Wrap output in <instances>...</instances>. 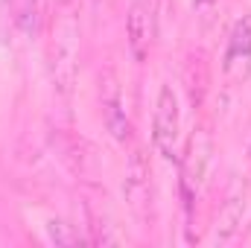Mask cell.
<instances>
[{"mask_svg":"<svg viewBox=\"0 0 251 248\" xmlns=\"http://www.w3.org/2000/svg\"><path fill=\"white\" fill-rule=\"evenodd\" d=\"M50 70H53L56 91L62 97H70L76 85V70H79V18L70 0L59 6L53 44H50Z\"/></svg>","mask_w":251,"mask_h":248,"instance_id":"6da1fadb","label":"cell"},{"mask_svg":"<svg viewBox=\"0 0 251 248\" xmlns=\"http://www.w3.org/2000/svg\"><path fill=\"white\" fill-rule=\"evenodd\" d=\"M178 131H181V111H178V97L170 85L158 91L155 99V120H152V143L164 161H176V146H178Z\"/></svg>","mask_w":251,"mask_h":248,"instance_id":"7a4b0ae2","label":"cell"},{"mask_svg":"<svg viewBox=\"0 0 251 248\" xmlns=\"http://www.w3.org/2000/svg\"><path fill=\"white\" fill-rule=\"evenodd\" d=\"M100 99H102V117H105V128L111 131V137L117 143H126L131 137V120L126 111V99L120 91V82L114 76V70H105L100 76Z\"/></svg>","mask_w":251,"mask_h":248,"instance_id":"3957f363","label":"cell"},{"mask_svg":"<svg viewBox=\"0 0 251 248\" xmlns=\"http://www.w3.org/2000/svg\"><path fill=\"white\" fill-rule=\"evenodd\" d=\"M225 73L228 76H246L251 67V18H240L231 29L228 38V50H225Z\"/></svg>","mask_w":251,"mask_h":248,"instance_id":"277c9868","label":"cell"},{"mask_svg":"<svg viewBox=\"0 0 251 248\" xmlns=\"http://www.w3.org/2000/svg\"><path fill=\"white\" fill-rule=\"evenodd\" d=\"M123 196L137 216L146 213V204H149V164H146L143 152H134L131 161H128V170H126L123 178Z\"/></svg>","mask_w":251,"mask_h":248,"instance_id":"5b68a950","label":"cell"},{"mask_svg":"<svg viewBox=\"0 0 251 248\" xmlns=\"http://www.w3.org/2000/svg\"><path fill=\"white\" fill-rule=\"evenodd\" d=\"M126 32H128V47L131 56L140 62L149 50L152 41V0H134L126 18Z\"/></svg>","mask_w":251,"mask_h":248,"instance_id":"8992f818","label":"cell"},{"mask_svg":"<svg viewBox=\"0 0 251 248\" xmlns=\"http://www.w3.org/2000/svg\"><path fill=\"white\" fill-rule=\"evenodd\" d=\"M243 216H246V196L237 193V196H231L225 201V207L219 213V222H216V231H213V243L216 246H228L237 237V231L243 225Z\"/></svg>","mask_w":251,"mask_h":248,"instance_id":"52a82bcc","label":"cell"},{"mask_svg":"<svg viewBox=\"0 0 251 248\" xmlns=\"http://www.w3.org/2000/svg\"><path fill=\"white\" fill-rule=\"evenodd\" d=\"M210 158V137L204 131H199L193 140H190V152H187V170H184V178L190 184H199L201 175H204V164Z\"/></svg>","mask_w":251,"mask_h":248,"instance_id":"ba28073f","label":"cell"},{"mask_svg":"<svg viewBox=\"0 0 251 248\" xmlns=\"http://www.w3.org/2000/svg\"><path fill=\"white\" fill-rule=\"evenodd\" d=\"M41 18H44V0H15V24L26 38L38 32Z\"/></svg>","mask_w":251,"mask_h":248,"instance_id":"9c48e42d","label":"cell"},{"mask_svg":"<svg viewBox=\"0 0 251 248\" xmlns=\"http://www.w3.org/2000/svg\"><path fill=\"white\" fill-rule=\"evenodd\" d=\"M47 231H50V240H53L56 246H76V243H82V237H79V234H73V231H70V225L56 222V219L47 225Z\"/></svg>","mask_w":251,"mask_h":248,"instance_id":"30bf717a","label":"cell"},{"mask_svg":"<svg viewBox=\"0 0 251 248\" xmlns=\"http://www.w3.org/2000/svg\"><path fill=\"white\" fill-rule=\"evenodd\" d=\"M249 155H251V146H249Z\"/></svg>","mask_w":251,"mask_h":248,"instance_id":"8fae6325","label":"cell"}]
</instances>
